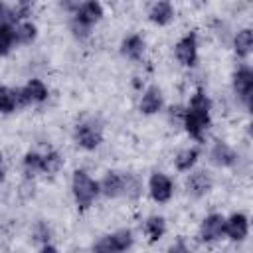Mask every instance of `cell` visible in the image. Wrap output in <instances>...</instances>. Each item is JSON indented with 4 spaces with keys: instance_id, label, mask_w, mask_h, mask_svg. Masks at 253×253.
<instances>
[{
    "instance_id": "cell-6",
    "label": "cell",
    "mask_w": 253,
    "mask_h": 253,
    "mask_svg": "<svg viewBox=\"0 0 253 253\" xmlns=\"http://www.w3.org/2000/svg\"><path fill=\"white\" fill-rule=\"evenodd\" d=\"M231 87L235 97L245 109H251V99H253V69L247 63H239L233 69L231 75Z\"/></svg>"
},
{
    "instance_id": "cell-32",
    "label": "cell",
    "mask_w": 253,
    "mask_h": 253,
    "mask_svg": "<svg viewBox=\"0 0 253 253\" xmlns=\"http://www.w3.org/2000/svg\"><path fill=\"white\" fill-rule=\"evenodd\" d=\"M6 178V168H4V156H2V152H0V182Z\"/></svg>"
},
{
    "instance_id": "cell-16",
    "label": "cell",
    "mask_w": 253,
    "mask_h": 253,
    "mask_svg": "<svg viewBox=\"0 0 253 253\" xmlns=\"http://www.w3.org/2000/svg\"><path fill=\"white\" fill-rule=\"evenodd\" d=\"M99 192L101 196L109 200L121 198L123 196V172H117V170L105 172V176L99 180Z\"/></svg>"
},
{
    "instance_id": "cell-23",
    "label": "cell",
    "mask_w": 253,
    "mask_h": 253,
    "mask_svg": "<svg viewBox=\"0 0 253 253\" xmlns=\"http://www.w3.org/2000/svg\"><path fill=\"white\" fill-rule=\"evenodd\" d=\"M16 109H20L18 89L0 85V115H12Z\"/></svg>"
},
{
    "instance_id": "cell-28",
    "label": "cell",
    "mask_w": 253,
    "mask_h": 253,
    "mask_svg": "<svg viewBox=\"0 0 253 253\" xmlns=\"http://www.w3.org/2000/svg\"><path fill=\"white\" fill-rule=\"evenodd\" d=\"M32 2H18L16 6H12V14H14V20L16 22H24V20H30L32 16Z\"/></svg>"
},
{
    "instance_id": "cell-31",
    "label": "cell",
    "mask_w": 253,
    "mask_h": 253,
    "mask_svg": "<svg viewBox=\"0 0 253 253\" xmlns=\"http://www.w3.org/2000/svg\"><path fill=\"white\" fill-rule=\"evenodd\" d=\"M40 253H59V249L55 245H51V243H45V245L40 247Z\"/></svg>"
},
{
    "instance_id": "cell-7",
    "label": "cell",
    "mask_w": 253,
    "mask_h": 253,
    "mask_svg": "<svg viewBox=\"0 0 253 253\" xmlns=\"http://www.w3.org/2000/svg\"><path fill=\"white\" fill-rule=\"evenodd\" d=\"M174 57L184 67H194L198 63V32L196 30L186 32L174 43Z\"/></svg>"
},
{
    "instance_id": "cell-11",
    "label": "cell",
    "mask_w": 253,
    "mask_h": 253,
    "mask_svg": "<svg viewBox=\"0 0 253 253\" xmlns=\"http://www.w3.org/2000/svg\"><path fill=\"white\" fill-rule=\"evenodd\" d=\"M223 225H225V215L223 213H217V211L208 213L202 219L200 227H198L200 241H204V243H215V241H219L223 237Z\"/></svg>"
},
{
    "instance_id": "cell-1",
    "label": "cell",
    "mask_w": 253,
    "mask_h": 253,
    "mask_svg": "<svg viewBox=\"0 0 253 253\" xmlns=\"http://www.w3.org/2000/svg\"><path fill=\"white\" fill-rule=\"evenodd\" d=\"M182 126L186 134L196 142H202L206 138V132L211 126V99L204 87H198L184 107Z\"/></svg>"
},
{
    "instance_id": "cell-20",
    "label": "cell",
    "mask_w": 253,
    "mask_h": 253,
    "mask_svg": "<svg viewBox=\"0 0 253 253\" xmlns=\"http://www.w3.org/2000/svg\"><path fill=\"white\" fill-rule=\"evenodd\" d=\"M198 158H200V148L198 146H186V148L178 150V154L174 156V168L178 172H190L198 164Z\"/></svg>"
},
{
    "instance_id": "cell-5",
    "label": "cell",
    "mask_w": 253,
    "mask_h": 253,
    "mask_svg": "<svg viewBox=\"0 0 253 253\" xmlns=\"http://www.w3.org/2000/svg\"><path fill=\"white\" fill-rule=\"evenodd\" d=\"M134 243V233L128 227H121L113 233L101 235L93 247L91 253H126Z\"/></svg>"
},
{
    "instance_id": "cell-30",
    "label": "cell",
    "mask_w": 253,
    "mask_h": 253,
    "mask_svg": "<svg viewBox=\"0 0 253 253\" xmlns=\"http://www.w3.org/2000/svg\"><path fill=\"white\" fill-rule=\"evenodd\" d=\"M166 253H192V251H190V247H188L186 239H184V237H178V239L168 247V251H166Z\"/></svg>"
},
{
    "instance_id": "cell-24",
    "label": "cell",
    "mask_w": 253,
    "mask_h": 253,
    "mask_svg": "<svg viewBox=\"0 0 253 253\" xmlns=\"http://www.w3.org/2000/svg\"><path fill=\"white\" fill-rule=\"evenodd\" d=\"M63 164L65 160L57 150H47L45 154H42V174L53 176L63 168Z\"/></svg>"
},
{
    "instance_id": "cell-18",
    "label": "cell",
    "mask_w": 253,
    "mask_h": 253,
    "mask_svg": "<svg viewBox=\"0 0 253 253\" xmlns=\"http://www.w3.org/2000/svg\"><path fill=\"white\" fill-rule=\"evenodd\" d=\"M231 47H233L235 57L241 59V61H245L251 55V49H253V30L251 28L239 30L233 36V40H231Z\"/></svg>"
},
{
    "instance_id": "cell-14",
    "label": "cell",
    "mask_w": 253,
    "mask_h": 253,
    "mask_svg": "<svg viewBox=\"0 0 253 253\" xmlns=\"http://www.w3.org/2000/svg\"><path fill=\"white\" fill-rule=\"evenodd\" d=\"M162 109H164V95H162V89H160L158 85H148V87L142 91L140 99H138V111H140L142 115L150 117V115L160 113Z\"/></svg>"
},
{
    "instance_id": "cell-10",
    "label": "cell",
    "mask_w": 253,
    "mask_h": 253,
    "mask_svg": "<svg viewBox=\"0 0 253 253\" xmlns=\"http://www.w3.org/2000/svg\"><path fill=\"white\" fill-rule=\"evenodd\" d=\"M148 194L156 204H168L174 196V182L164 172H152L148 178Z\"/></svg>"
},
{
    "instance_id": "cell-13",
    "label": "cell",
    "mask_w": 253,
    "mask_h": 253,
    "mask_svg": "<svg viewBox=\"0 0 253 253\" xmlns=\"http://www.w3.org/2000/svg\"><path fill=\"white\" fill-rule=\"evenodd\" d=\"M249 235V217L243 211H233L225 217V225H223V237L239 243Z\"/></svg>"
},
{
    "instance_id": "cell-22",
    "label": "cell",
    "mask_w": 253,
    "mask_h": 253,
    "mask_svg": "<svg viewBox=\"0 0 253 253\" xmlns=\"http://www.w3.org/2000/svg\"><path fill=\"white\" fill-rule=\"evenodd\" d=\"M142 190H144V184L138 174L123 172V196H126L128 200H138L142 196Z\"/></svg>"
},
{
    "instance_id": "cell-2",
    "label": "cell",
    "mask_w": 253,
    "mask_h": 253,
    "mask_svg": "<svg viewBox=\"0 0 253 253\" xmlns=\"http://www.w3.org/2000/svg\"><path fill=\"white\" fill-rule=\"evenodd\" d=\"M105 16L103 4L97 0H87V2H79L77 10L71 14L69 18V32L73 34L75 40L83 42L91 36V30L95 24H99Z\"/></svg>"
},
{
    "instance_id": "cell-17",
    "label": "cell",
    "mask_w": 253,
    "mask_h": 253,
    "mask_svg": "<svg viewBox=\"0 0 253 253\" xmlns=\"http://www.w3.org/2000/svg\"><path fill=\"white\" fill-rule=\"evenodd\" d=\"M174 18H176V10H174L172 2H168V0L154 2L148 8V20L154 26H168V24L174 22Z\"/></svg>"
},
{
    "instance_id": "cell-21",
    "label": "cell",
    "mask_w": 253,
    "mask_h": 253,
    "mask_svg": "<svg viewBox=\"0 0 253 253\" xmlns=\"http://www.w3.org/2000/svg\"><path fill=\"white\" fill-rule=\"evenodd\" d=\"M144 233H146V237H148L150 243L160 241L164 237V233H166V219L162 215H156V213L154 215H148L144 219Z\"/></svg>"
},
{
    "instance_id": "cell-4",
    "label": "cell",
    "mask_w": 253,
    "mask_h": 253,
    "mask_svg": "<svg viewBox=\"0 0 253 253\" xmlns=\"http://www.w3.org/2000/svg\"><path fill=\"white\" fill-rule=\"evenodd\" d=\"M73 142L87 152L97 150L103 142V123L93 117L79 121L73 128Z\"/></svg>"
},
{
    "instance_id": "cell-19",
    "label": "cell",
    "mask_w": 253,
    "mask_h": 253,
    "mask_svg": "<svg viewBox=\"0 0 253 253\" xmlns=\"http://www.w3.org/2000/svg\"><path fill=\"white\" fill-rule=\"evenodd\" d=\"M38 38V26L32 20L14 24V45H30Z\"/></svg>"
},
{
    "instance_id": "cell-27",
    "label": "cell",
    "mask_w": 253,
    "mask_h": 253,
    "mask_svg": "<svg viewBox=\"0 0 253 253\" xmlns=\"http://www.w3.org/2000/svg\"><path fill=\"white\" fill-rule=\"evenodd\" d=\"M32 237H34V241H38V243H42V245L49 243V239H51V229H49V225H47L45 221H38V223L34 225V229H32Z\"/></svg>"
},
{
    "instance_id": "cell-3",
    "label": "cell",
    "mask_w": 253,
    "mask_h": 253,
    "mask_svg": "<svg viewBox=\"0 0 253 253\" xmlns=\"http://www.w3.org/2000/svg\"><path fill=\"white\" fill-rule=\"evenodd\" d=\"M71 194H73V200H75L77 210L79 211H85L101 196L99 182L95 178H91L85 170H75L73 176H71Z\"/></svg>"
},
{
    "instance_id": "cell-8",
    "label": "cell",
    "mask_w": 253,
    "mask_h": 253,
    "mask_svg": "<svg viewBox=\"0 0 253 253\" xmlns=\"http://www.w3.org/2000/svg\"><path fill=\"white\" fill-rule=\"evenodd\" d=\"M184 188L190 198L200 200V198L208 196L210 190L213 188V178L206 168H196V170H190V174L186 176Z\"/></svg>"
},
{
    "instance_id": "cell-29",
    "label": "cell",
    "mask_w": 253,
    "mask_h": 253,
    "mask_svg": "<svg viewBox=\"0 0 253 253\" xmlns=\"http://www.w3.org/2000/svg\"><path fill=\"white\" fill-rule=\"evenodd\" d=\"M0 24H8V26H14L16 20H14V14H12V6L0 2Z\"/></svg>"
},
{
    "instance_id": "cell-26",
    "label": "cell",
    "mask_w": 253,
    "mask_h": 253,
    "mask_svg": "<svg viewBox=\"0 0 253 253\" xmlns=\"http://www.w3.org/2000/svg\"><path fill=\"white\" fill-rule=\"evenodd\" d=\"M14 47V26L0 24V57H6Z\"/></svg>"
},
{
    "instance_id": "cell-15",
    "label": "cell",
    "mask_w": 253,
    "mask_h": 253,
    "mask_svg": "<svg viewBox=\"0 0 253 253\" xmlns=\"http://www.w3.org/2000/svg\"><path fill=\"white\" fill-rule=\"evenodd\" d=\"M121 55L130 59V61H140L144 51H146V42L140 34H128L121 42Z\"/></svg>"
},
{
    "instance_id": "cell-9",
    "label": "cell",
    "mask_w": 253,
    "mask_h": 253,
    "mask_svg": "<svg viewBox=\"0 0 253 253\" xmlns=\"http://www.w3.org/2000/svg\"><path fill=\"white\" fill-rule=\"evenodd\" d=\"M18 89V101H20V107H28V105H40L43 101H47L49 97V89L47 85L38 79V77H32L28 79V83L24 87H16Z\"/></svg>"
},
{
    "instance_id": "cell-25",
    "label": "cell",
    "mask_w": 253,
    "mask_h": 253,
    "mask_svg": "<svg viewBox=\"0 0 253 253\" xmlns=\"http://www.w3.org/2000/svg\"><path fill=\"white\" fill-rule=\"evenodd\" d=\"M22 170L28 178L42 174V154L38 150H28L22 158Z\"/></svg>"
},
{
    "instance_id": "cell-12",
    "label": "cell",
    "mask_w": 253,
    "mask_h": 253,
    "mask_svg": "<svg viewBox=\"0 0 253 253\" xmlns=\"http://www.w3.org/2000/svg\"><path fill=\"white\" fill-rule=\"evenodd\" d=\"M208 158L217 168H231L237 162V152H235V148L229 142H225L221 138H215L211 142V146H210Z\"/></svg>"
}]
</instances>
